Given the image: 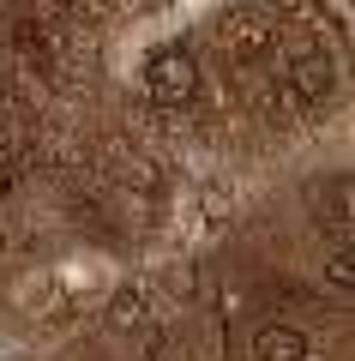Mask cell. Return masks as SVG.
<instances>
[{
  "label": "cell",
  "instance_id": "cell-6",
  "mask_svg": "<svg viewBox=\"0 0 355 361\" xmlns=\"http://www.w3.org/2000/svg\"><path fill=\"white\" fill-rule=\"evenodd\" d=\"M325 277H331L337 289H355V259H349V247H337V253L325 259Z\"/></svg>",
  "mask_w": 355,
  "mask_h": 361
},
{
  "label": "cell",
  "instance_id": "cell-3",
  "mask_svg": "<svg viewBox=\"0 0 355 361\" xmlns=\"http://www.w3.org/2000/svg\"><path fill=\"white\" fill-rule=\"evenodd\" d=\"M307 355H313V343L295 325H259L253 331V361H307Z\"/></svg>",
  "mask_w": 355,
  "mask_h": 361
},
{
  "label": "cell",
  "instance_id": "cell-4",
  "mask_svg": "<svg viewBox=\"0 0 355 361\" xmlns=\"http://www.w3.org/2000/svg\"><path fill=\"white\" fill-rule=\"evenodd\" d=\"M289 90H295V103H319V97L331 90V61L319 49L295 54V61H289Z\"/></svg>",
  "mask_w": 355,
  "mask_h": 361
},
{
  "label": "cell",
  "instance_id": "cell-5",
  "mask_svg": "<svg viewBox=\"0 0 355 361\" xmlns=\"http://www.w3.org/2000/svg\"><path fill=\"white\" fill-rule=\"evenodd\" d=\"M139 319H145V289L139 283H121L109 295V331H133Z\"/></svg>",
  "mask_w": 355,
  "mask_h": 361
},
{
  "label": "cell",
  "instance_id": "cell-2",
  "mask_svg": "<svg viewBox=\"0 0 355 361\" xmlns=\"http://www.w3.org/2000/svg\"><path fill=\"white\" fill-rule=\"evenodd\" d=\"M223 42L235 61H259V54H271V42H277V18L259 13V6H241V13L223 25Z\"/></svg>",
  "mask_w": 355,
  "mask_h": 361
},
{
  "label": "cell",
  "instance_id": "cell-1",
  "mask_svg": "<svg viewBox=\"0 0 355 361\" xmlns=\"http://www.w3.org/2000/svg\"><path fill=\"white\" fill-rule=\"evenodd\" d=\"M145 90H151L157 109H187L193 97H199V61H193L187 42L151 49V61H145Z\"/></svg>",
  "mask_w": 355,
  "mask_h": 361
}]
</instances>
